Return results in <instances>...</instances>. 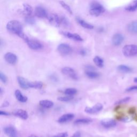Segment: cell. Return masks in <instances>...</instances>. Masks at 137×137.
<instances>
[{
	"instance_id": "14",
	"label": "cell",
	"mask_w": 137,
	"mask_h": 137,
	"mask_svg": "<svg viewBox=\"0 0 137 137\" xmlns=\"http://www.w3.org/2000/svg\"><path fill=\"white\" fill-rule=\"evenodd\" d=\"M124 40V37L120 34H115L112 38V43L114 46H119Z\"/></svg>"
},
{
	"instance_id": "32",
	"label": "cell",
	"mask_w": 137,
	"mask_h": 137,
	"mask_svg": "<svg viewBox=\"0 0 137 137\" xmlns=\"http://www.w3.org/2000/svg\"><path fill=\"white\" fill-rule=\"evenodd\" d=\"M25 22L27 23V24H30V25H33L35 23V19L34 18L30 17V16H27L25 18Z\"/></svg>"
},
{
	"instance_id": "25",
	"label": "cell",
	"mask_w": 137,
	"mask_h": 137,
	"mask_svg": "<svg viewBox=\"0 0 137 137\" xmlns=\"http://www.w3.org/2000/svg\"><path fill=\"white\" fill-rule=\"evenodd\" d=\"M92 119L89 118H80L75 120L74 122V124L76 125L87 124L92 122Z\"/></svg>"
},
{
	"instance_id": "44",
	"label": "cell",
	"mask_w": 137,
	"mask_h": 137,
	"mask_svg": "<svg viewBox=\"0 0 137 137\" xmlns=\"http://www.w3.org/2000/svg\"><path fill=\"white\" fill-rule=\"evenodd\" d=\"M134 117H135V119H136V120H137V115H136Z\"/></svg>"
},
{
	"instance_id": "18",
	"label": "cell",
	"mask_w": 137,
	"mask_h": 137,
	"mask_svg": "<svg viewBox=\"0 0 137 137\" xmlns=\"http://www.w3.org/2000/svg\"><path fill=\"white\" fill-rule=\"evenodd\" d=\"M14 115L23 119H26L29 117L28 113L23 109H19L14 113Z\"/></svg>"
},
{
	"instance_id": "31",
	"label": "cell",
	"mask_w": 137,
	"mask_h": 137,
	"mask_svg": "<svg viewBox=\"0 0 137 137\" xmlns=\"http://www.w3.org/2000/svg\"><path fill=\"white\" fill-rule=\"evenodd\" d=\"M60 3L61 5V6L64 9H65L67 12H69L71 15L72 14V11L71 9V8L68 6L66 3H65L63 1H60Z\"/></svg>"
},
{
	"instance_id": "36",
	"label": "cell",
	"mask_w": 137,
	"mask_h": 137,
	"mask_svg": "<svg viewBox=\"0 0 137 137\" xmlns=\"http://www.w3.org/2000/svg\"><path fill=\"white\" fill-rule=\"evenodd\" d=\"M68 135V134L67 132H62L58 133L56 135H55L52 137H67Z\"/></svg>"
},
{
	"instance_id": "34",
	"label": "cell",
	"mask_w": 137,
	"mask_h": 137,
	"mask_svg": "<svg viewBox=\"0 0 137 137\" xmlns=\"http://www.w3.org/2000/svg\"><path fill=\"white\" fill-rule=\"evenodd\" d=\"M130 99V97H127V98H123L121 100H119L118 101H117L116 102V104H117V105H119L120 104H122V103H125L128 101H129Z\"/></svg>"
},
{
	"instance_id": "28",
	"label": "cell",
	"mask_w": 137,
	"mask_h": 137,
	"mask_svg": "<svg viewBox=\"0 0 137 137\" xmlns=\"http://www.w3.org/2000/svg\"><path fill=\"white\" fill-rule=\"evenodd\" d=\"M43 84L41 81H32L30 83V88L40 89L43 87Z\"/></svg>"
},
{
	"instance_id": "5",
	"label": "cell",
	"mask_w": 137,
	"mask_h": 137,
	"mask_svg": "<svg viewBox=\"0 0 137 137\" xmlns=\"http://www.w3.org/2000/svg\"><path fill=\"white\" fill-rule=\"evenodd\" d=\"M62 72L63 74L69 77L72 79L77 80L78 79L76 71L73 69L72 68L70 67H64L62 69Z\"/></svg>"
},
{
	"instance_id": "30",
	"label": "cell",
	"mask_w": 137,
	"mask_h": 137,
	"mask_svg": "<svg viewBox=\"0 0 137 137\" xmlns=\"http://www.w3.org/2000/svg\"><path fill=\"white\" fill-rule=\"evenodd\" d=\"M73 99V96H70V95H66L65 97H60L57 98V100L61 102H67L71 101Z\"/></svg>"
},
{
	"instance_id": "12",
	"label": "cell",
	"mask_w": 137,
	"mask_h": 137,
	"mask_svg": "<svg viewBox=\"0 0 137 137\" xmlns=\"http://www.w3.org/2000/svg\"><path fill=\"white\" fill-rule=\"evenodd\" d=\"M101 125L106 128H111L114 127L116 125V122L113 119H104L101 122Z\"/></svg>"
},
{
	"instance_id": "24",
	"label": "cell",
	"mask_w": 137,
	"mask_h": 137,
	"mask_svg": "<svg viewBox=\"0 0 137 137\" xmlns=\"http://www.w3.org/2000/svg\"><path fill=\"white\" fill-rule=\"evenodd\" d=\"M95 70H86L85 74L89 78L91 79H95L99 77V74L94 71Z\"/></svg>"
},
{
	"instance_id": "17",
	"label": "cell",
	"mask_w": 137,
	"mask_h": 137,
	"mask_svg": "<svg viewBox=\"0 0 137 137\" xmlns=\"http://www.w3.org/2000/svg\"><path fill=\"white\" fill-rule=\"evenodd\" d=\"M128 31L132 34H137V22H132L128 26Z\"/></svg>"
},
{
	"instance_id": "21",
	"label": "cell",
	"mask_w": 137,
	"mask_h": 137,
	"mask_svg": "<svg viewBox=\"0 0 137 137\" xmlns=\"http://www.w3.org/2000/svg\"><path fill=\"white\" fill-rule=\"evenodd\" d=\"M40 105L45 108H50L53 107L54 103L52 101L49 100H43L39 102Z\"/></svg>"
},
{
	"instance_id": "2",
	"label": "cell",
	"mask_w": 137,
	"mask_h": 137,
	"mask_svg": "<svg viewBox=\"0 0 137 137\" xmlns=\"http://www.w3.org/2000/svg\"><path fill=\"white\" fill-rule=\"evenodd\" d=\"M105 11L104 8L99 3L93 2L90 7L89 13L94 16H99Z\"/></svg>"
},
{
	"instance_id": "13",
	"label": "cell",
	"mask_w": 137,
	"mask_h": 137,
	"mask_svg": "<svg viewBox=\"0 0 137 137\" xmlns=\"http://www.w3.org/2000/svg\"><path fill=\"white\" fill-rule=\"evenodd\" d=\"M35 15L39 18H45L48 17L47 12L46 10L41 7H38L35 8L34 11Z\"/></svg>"
},
{
	"instance_id": "1",
	"label": "cell",
	"mask_w": 137,
	"mask_h": 137,
	"mask_svg": "<svg viewBox=\"0 0 137 137\" xmlns=\"http://www.w3.org/2000/svg\"><path fill=\"white\" fill-rule=\"evenodd\" d=\"M7 29L10 32L14 33L20 38L24 39L25 42L29 39L27 37L23 32V29L21 24L17 20H11L7 24Z\"/></svg>"
},
{
	"instance_id": "15",
	"label": "cell",
	"mask_w": 137,
	"mask_h": 137,
	"mask_svg": "<svg viewBox=\"0 0 137 137\" xmlns=\"http://www.w3.org/2000/svg\"><path fill=\"white\" fill-rule=\"evenodd\" d=\"M4 132L9 137H18L15 129L13 127H6L4 129Z\"/></svg>"
},
{
	"instance_id": "29",
	"label": "cell",
	"mask_w": 137,
	"mask_h": 137,
	"mask_svg": "<svg viewBox=\"0 0 137 137\" xmlns=\"http://www.w3.org/2000/svg\"><path fill=\"white\" fill-rule=\"evenodd\" d=\"M64 93L66 95L73 96L77 93V91L74 88H68L65 90Z\"/></svg>"
},
{
	"instance_id": "19",
	"label": "cell",
	"mask_w": 137,
	"mask_h": 137,
	"mask_svg": "<svg viewBox=\"0 0 137 137\" xmlns=\"http://www.w3.org/2000/svg\"><path fill=\"white\" fill-rule=\"evenodd\" d=\"M15 97H16V99H17V100L20 102H23V103L26 102L27 100V98L26 97H25V96H24L22 93V92L18 89H17L15 91Z\"/></svg>"
},
{
	"instance_id": "38",
	"label": "cell",
	"mask_w": 137,
	"mask_h": 137,
	"mask_svg": "<svg viewBox=\"0 0 137 137\" xmlns=\"http://www.w3.org/2000/svg\"><path fill=\"white\" fill-rule=\"evenodd\" d=\"M135 110H135V107H131L129 109L128 113L131 115H134L135 113Z\"/></svg>"
},
{
	"instance_id": "27",
	"label": "cell",
	"mask_w": 137,
	"mask_h": 137,
	"mask_svg": "<svg viewBox=\"0 0 137 137\" xmlns=\"http://www.w3.org/2000/svg\"><path fill=\"white\" fill-rule=\"evenodd\" d=\"M137 9V0L133 1L130 4L125 8V10L128 11H134Z\"/></svg>"
},
{
	"instance_id": "23",
	"label": "cell",
	"mask_w": 137,
	"mask_h": 137,
	"mask_svg": "<svg viewBox=\"0 0 137 137\" xmlns=\"http://www.w3.org/2000/svg\"><path fill=\"white\" fill-rule=\"evenodd\" d=\"M24 13L27 16H30L33 12L32 7L28 4H24Z\"/></svg>"
},
{
	"instance_id": "16",
	"label": "cell",
	"mask_w": 137,
	"mask_h": 137,
	"mask_svg": "<svg viewBox=\"0 0 137 137\" xmlns=\"http://www.w3.org/2000/svg\"><path fill=\"white\" fill-rule=\"evenodd\" d=\"M74 115L71 113L66 114L61 116L59 119L58 122L60 123H64L71 120L74 118Z\"/></svg>"
},
{
	"instance_id": "42",
	"label": "cell",
	"mask_w": 137,
	"mask_h": 137,
	"mask_svg": "<svg viewBox=\"0 0 137 137\" xmlns=\"http://www.w3.org/2000/svg\"><path fill=\"white\" fill-rule=\"evenodd\" d=\"M29 137H42V136H39V135H34V134H31Z\"/></svg>"
},
{
	"instance_id": "33",
	"label": "cell",
	"mask_w": 137,
	"mask_h": 137,
	"mask_svg": "<svg viewBox=\"0 0 137 137\" xmlns=\"http://www.w3.org/2000/svg\"><path fill=\"white\" fill-rule=\"evenodd\" d=\"M60 22H61V25L62 24L64 26L69 25V22H68V21L65 17H60Z\"/></svg>"
},
{
	"instance_id": "26",
	"label": "cell",
	"mask_w": 137,
	"mask_h": 137,
	"mask_svg": "<svg viewBox=\"0 0 137 137\" xmlns=\"http://www.w3.org/2000/svg\"><path fill=\"white\" fill-rule=\"evenodd\" d=\"M93 61L95 65L99 67H102L104 66L103 60L99 56H95L93 59Z\"/></svg>"
},
{
	"instance_id": "10",
	"label": "cell",
	"mask_w": 137,
	"mask_h": 137,
	"mask_svg": "<svg viewBox=\"0 0 137 137\" xmlns=\"http://www.w3.org/2000/svg\"><path fill=\"white\" fill-rule=\"evenodd\" d=\"M17 81L20 87L23 89H28L30 88V83L29 81L22 77H18Z\"/></svg>"
},
{
	"instance_id": "22",
	"label": "cell",
	"mask_w": 137,
	"mask_h": 137,
	"mask_svg": "<svg viewBox=\"0 0 137 137\" xmlns=\"http://www.w3.org/2000/svg\"><path fill=\"white\" fill-rule=\"evenodd\" d=\"M117 70L123 73H130L132 70L131 67L125 65H120L117 67Z\"/></svg>"
},
{
	"instance_id": "7",
	"label": "cell",
	"mask_w": 137,
	"mask_h": 137,
	"mask_svg": "<svg viewBox=\"0 0 137 137\" xmlns=\"http://www.w3.org/2000/svg\"><path fill=\"white\" fill-rule=\"evenodd\" d=\"M26 43L29 48L33 50H39L43 48V45L41 44L36 40H30L29 39L26 41Z\"/></svg>"
},
{
	"instance_id": "41",
	"label": "cell",
	"mask_w": 137,
	"mask_h": 137,
	"mask_svg": "<svg viewBox=\"0 0 137 137\" xmlns=\"http://www.w3.org/2000/svg\"><path fill=\"white\" fill-rule=\"evenodd\" d=\"M80 54L81 55L85 56V55L86 54V51L85 50H81L80 51Z\"/></svg>"
},
{
	"instance_id": "3",
	"label": "cell",
	"mask_w": 137,
	"mask_h": 137,
	"mask_svg": "<svg viewBox=\"0 0 137 137\" xmlns=\"http://www.w3.org/2000/svg\"><path fill=\"white\" fill-rule=\"evenodd\" d=\"M123 53L126 57L134 56L137 54V46L135 45H128L123 48Z\"/></svg>"
},
{
	"instance_id": "35",
	"label": "cell",
	"mask_w": 137,
	"mask_h": 137,
	"mask_svg": "<svg viewBox=\"0 0 137 137\" xmlns=\"http://www.w3.org/2000/svg\"><path fill=\"white\" fill-rule=\"evenodd\" d=\"M0 79H1V81L3 83H6L7 81V77L2 72L0 73Z\"/></svg>"
},
{
	"instance_id": "20",
	"label": "cell",
	"mask_w": 137,
	"mask_h": 137,
	"mask_svg": "<svg viewBox=\"0 0 137 137\" xmlns=\"http://www.w3.org/2000/svg\"><path fill=\"white\" fill-rule=\"evenodd\" d=\"M76 20L77 21V22L82 26L85 29H89V30H92L94 28V26L91 25V24H89L87 23H86L85 21H84V20L81 19L79 18H76Z\"/></svg>"
},
{
	"instance_id": "40",
	"label": "cell",
	"mask_w": 137,
	"mask_h": 137,
	"mask_svg": "<svg viewBox=\"0 0 137 137\" xmlns=\"http://www.w3.org/2000/svg\"><path fill=\"white\" fill-rule=\"evenodd\" d=\"M0 115H4V116H8V115H10V114L9 113L6 112L1 111V112H0Z\"/></svg>"
},
{
	"instance_id": "11",
	"label": "cell",
	"mask_w": 137,
	"mask_h": 137,
	"mask_svg": "<svg viewBox=\"0 0 137 137\" xmlns=\"http://www.w3.org/2000/svg\"><path fill=\"white\" fill-rule=\"evenodd\" d=\"M49 23L53 26L58 27L61 25L60 17L56 14H51L48 17Z\"/></svg>"
},
{
	"instance_id": "9",
	"label": "cell",
	"mask_w": 137,
	"mask_h": 137,
	"mask_svg": "<svg viewBox=\"0 0 137 137\" xmlns=\"http://www.w3.org/2000/svg\"><path fill=\"white\" fill-rule=\"evenodd\" d=\"M6 61L10 64H15L16 63L17 61V57L15 54L12 52H7L4 56Z\"/></svg>"
},
{
	"instance_id": "39",
	"label": "cell",
	"mask_w": 137,
	"mask_h": 137,
	"mask_svg": "<svg viewBox=\"0 0 137 137\" xmlns=\"http://www.w3.org/2000/svg\"><path fill=\"white\" fill-rule=\"evenodd\" d=\"M71 137H81V133L80 132L77 131L75 132Z\"/></svg>"
},
{
	"instance_id": "8",
	"label": "cell",
	"mask_w": 137,
	"mask_h": 137,
	"mask_svg": "<svg viewBox=\"0 0 137 137\" xmlns=\"http://www.w3.org/2000/svg\"><path fill=\"white\" fill-rule=\"evenodd\" d=\"M61 33L63 35L65 36V37L75 41H83V39L82 38L79 34L76 33H72L70 32H61Z\"/></svg>"
},
{
	"instance_id": "37",
	"label": "cell",
	"mask_w": 137,
	"mask_h": 137,
	"mask_svg": "<svg viewBox=\"0 0 137 137\" xmlns=\"http://www.w3.org/2000/svg\"><path fill=\"white\" fill-rule=\"evenodd\" d=\"M126 92H132L134 91H137V85L136 86H133L130 87H128L126 89Z\"/></svg>"
},
{
	"instance_id": "43",
	"label": "cell",
	"mask_w": 137,
	"mask_h": 137,
	"mask_svg": "<svg viewBox=\"0 0 137 137\" xmlns=\"http://www.w3.org/2000/svg\"><path fill=\"white\" fill-rule=\"evenodd\" d=\"M134 82H135V83H137V78H135L134 79Z\"/></svg>"
},
{
	"instance_id": "4",
	"label": "cell",
	"mask_w": 137,
	"mask_h": 137,
	"mask_svg": "<svg viewBox=\"0 0 137 137\" xmlns=\"http://www.w3.org/2000/svg\"><path fill=\"white\" fill-rule=\"evenodd\" d=\"M57 50L61 55L64 56L68 55L72 52L71 47L66 44H61L59 45L57 47Z\"/></svg>"
},
{
	"instance_id": "6",
	"label": "cell",
	"mask_w": 137,
	"mask_h": 137,
	"mask_svg": "<svg viewBox=\"0 0 137 137\" xmlns=\"http://www.w3.org/2000/svg\"><path fill=\"white\" fill-rule=\"evenodd\" d=\"M103 109V105L101 103H97L92 107H86L85 109V112L86 113L93 114L100 112Z\"/></svg>"
}]
</instances>
